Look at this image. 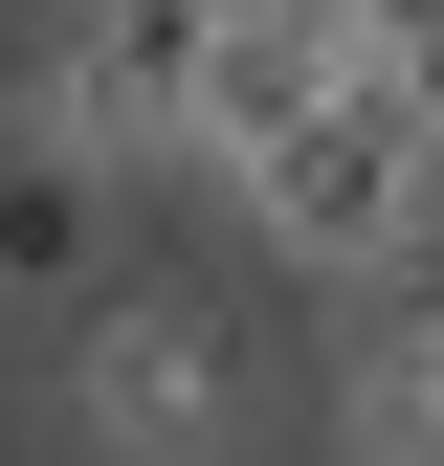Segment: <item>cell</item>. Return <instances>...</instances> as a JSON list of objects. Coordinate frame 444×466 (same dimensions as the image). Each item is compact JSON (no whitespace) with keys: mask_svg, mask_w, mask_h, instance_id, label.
Instances as JSON below:
<instances>
[{"mask_svg":"<svg viewBox=\"0 0 444 466\" xmlns=\"http://www.w3.org/2000/svg\"><path fill=\"white\" fill-rule=\"evenodd\" d=\"M356 67H378V45H356V0H222V67H200V178L289 156Z\"/></svg>","mask_w":444,"mask_h":466,"instance_id":"obj_4","label":"cell"},{"mask_svg":"<svg viewBox=\"0 0 444 466\" xmlns=\"http://www.w3.org/2000/svg\"><path fill=\"white\" fill-rule=\"evenodd\" d=\"M89 267H111V156L23 111V156H0V289H89Z\"/></svg>","mask_w":444,"mask_h":466,"instance_id":"obj_5","label":"cell"},{"mask_svg":"<svg viewBox=\"0 0 444 466\" xmlns=\"http://www.w3.org/2000/svg\"><path fill=\"white\" fill-rule=\"evenodd\" d=\"M200 67H222V0H67L45 134H89L111 178H156V156H200Z\"/></svg>","mask_w":444,"mask_h":466,"instance_id":"obj_3","label":"cell"},{"mask_svg":"<svg viewBox=\"0 0 444 466\" xmlns=\"http://www.w3.org/2000/svg\"><path fill=\"white\" fill-rule=\"evenodd\" d=\"M333 444H356V466H444V289L333 356Z\"/></svg>","mask_w":444,"mask_h":466,"instance_id":"obj_6","label":"cell"},{"mask_svg":"<svg viewBox=\"0 0 444 466\" xmlns=\"http://www.w3.org/2000/svg\"><path fill=\"white\" fill-rule=\"evenodd\" d=\"M222 200H245V245H267V267H311V289H378V267L444 222V111H422L400 67H356V89H333L289 156H245Z\"/></svg>","mask_w":444,"mask_h":466,"instance_id":"obj_1","label":"cell"},{"mask_svg":"<svg viewBox=\"0 0 444 466\" xmlns=\"http://www.w3.org/2000/svg\"><path fill=\"white\" fill-rule=\"evenodd\" d=\"M222 422H245V333H222L200 289H89L67 444H111V466H222Z\"/></svg>","mask_w":444,"mask_h":466,"instance_id":"obj_2","label":"cell"}]
</instances>
